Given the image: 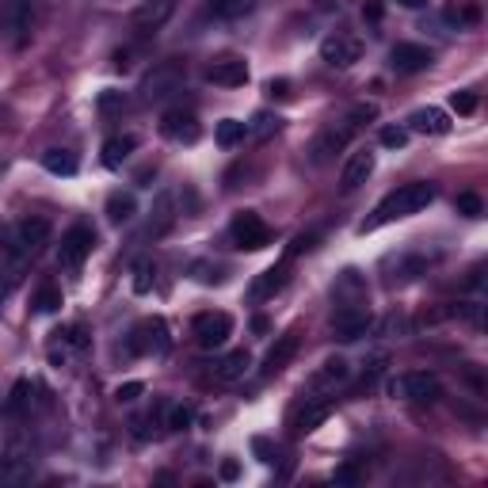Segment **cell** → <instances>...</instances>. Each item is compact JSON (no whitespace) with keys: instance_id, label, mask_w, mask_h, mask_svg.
Returning <instances> with one entry per match:
<instances>
[{"instance_id":"cell-15","label":"cell","mask_w":488,"mask_h":488,"mask_svg":"<svg viewBox=\"0 0 488 488\" xmlns=\"http://www.w3.org/2000/svg\"><path fill=\"white\" fill-rule=\"evenodd\" d=\"M321 57L328 65H336V69H348V65H355L358 57H363V42H358L355 35H328L324 42H321Z\"/></svg>"},{"instance_id":"cell-42","label":"cell","mask_w":488,"mask_h":488,"mask_svg":"<svg viewBox=\"0 0 488 488\" xmlns=\"http://www.w3.org/2000/svg\"><path fill=\"white\" fill-rule=\"evenodd\" d=\"M450 107L458 114H473V111H477V96H473V92H454L450 96Z\"/></svg>"},{"instance_id":"cell-47","label":"cell","mask_w":488,"mask_h":488,"mask_svg":"<svg viewBox=\"0 0 488 488\" xmlns=\"http://www.w3.org/2000/svg\"><path fill=\"white\" fill-rule=\"evenodd\" d=\"M240 477V466L237 462H222V481H237Z\"/></svg>"},{"instance_id":"cell-24","label":"cell","mask_w":488,"mask_h":488,"mask_svg":"<svg viewBox=\"0 0 488 488\" xmlns=\"http://www.w3.org/2000/svg\"><path fill=\"white\" fill-rule=\"evenodd\" d=\"M176 225V195L161 191L153 203V218H149V237H164L168 229Z\"/></svg>"},{"instance_id":"cell-22","label":"cell","mask_w":488,"mask_h":488,"mask_svg":"<svg viewBox=\"0 0 488 488\" xmlns=\"http://www.w3.org/2000/svg\"><path fill=\"white\" fill-rule=\"evenodd\" d=\"M351 378V366H348V358H324L321 370L313 374V390H321V393H336V385H343Z\"/></svg>"},{"instance_id":"cell-21","label":"cell","mask_w":488,"mask_h":488,"mask_svg":"<svg viewBox=\"0 0 488 488\" xmlns=\"http://www.w3.org/2000/svg\"><path fill=\"white\" fill-rule=\"evenodd\" d=\"M286 279H290V260H282V264H275V267H267V271H260V275L252 279V286H248V298L252 301H267V298H275L282 286H286Z\"/></svg>"},{"instance_id":"cell-3","label":"cell","mask_w":488,"mask_h":488,"mask_svg":"<svg viewBox=\"0 0 488 488\" xmlns=\"http://www.w3.org/2000/svg\"><path fill=\"white\" fill-rule=\"evenodd\" d=\"M31 23H35L31 0H0V27H4V38L16 50H23L31 42Z\"/></svg>"},{"instance_id":"cell-45","label":"cell","mask_w":488,"mask_h":488,"mask_svg":"<svg viewBox=\"0 0 488 488\" xmlns=\"http://www.w3.org/2000/svg\"><path fill=\"white\" fill-rule=\"evenodd\" d=\"M141 393H146V385L141 382H122L119 390H114V400H138Z\"/></svg>"},{"instance_id":"cell-7","label":"cell","mask_w":488,"mask_h":488,"mask_svg":"<svg viewBox=\"0 0 488 488\" xmlns=\"http://www.w3.org/2000/svg\"><path fill=\"white\" fill-rule=\"evenodd\" d=\"M385 393H390L393 400H416V405H432V400H439V378L435 374H397L390 378V385H385Z\"/></svg>"},{"instance_id":"cell-36","label":"cell","mask_w":488,"mask_h":488,"mask_svg":"<svg viewBox=\"0 0 488 488\" xmlns=\"http://www.w3.org/2000/svg\"><path fill=\"white\" fill-rule=\"evenodd\" d=\"M279 122H282L279 114H267V111H260V114H256V119L248 122V138H260V141H264L267 134H275V130H279Z\"/></svg>"},{"instance_id":"cell-34","label":"cell","mask_w":488,"mask_h":488,"mask_svg":"<svg viewBox=\"0 0 488 488\" xmlns=\"http://www.w3.org/2000/svg\"><path fill=\"white\" fill-rule=\"evenodd\" d=\"M27 405H31V382H16V385H12V393H8L4 412L20 416V412H27Z\"/></svg>"},{"instance_id":"cell-6","label":"cell","mask_w":488,"mask_h":488,"mask_svg":"<svg viewBox=\"0 0 488 488\" xmlns=\"http://www.w3.org/2000/svg\"><path fill=\"white\" fill-rule=\"evenodd\" d=\"M355 130L358 126L351 122V119H343V122H332V126H324V130L309 141V149H306V156L313 164H328L336 153H343V146L355 138Z\"/></svg>"},{"instance_id":"cell-39","label":"cell","mask_w":488,"mask_h":488,"mask_svg":"<svg viewBox=\"0 0 488 488\" xmlns=\"http://www.w3.org/2000/svg\"><path fill=\"white\" fill-rule=\"evenodd\" d=\"M191 420H195L191 405H172V408H168V427H172V432H188Z\"/></svg>"},{"instance_id":"cell-8","label":"cell","mask_w":488,"mask_h":488,"mask_svg":"<svg viewBox=\"0 0 488 488\" xmlns=\"http://www.w3.org/2000/svg\"><path fill=\"white\" fill-rule=\"evenodd\" d=\"M229 237H233V244L244 252H260L271 244V229L264 225V218L256 210H240L233 218V225H229Z\"/></svg>"},{"instance_id":"cell-31","label":"cell","mask_w":488,"mask_h":488,"mask_svg":"<svg viewBox=\"0 0 488 488\" xmlns=\"http://www.w3.org/2000/svg\"><path fill=\"white\" fill-rule=\"evenodd\" d=\"M214 138H218L222 149H233V146H240V141L248 138V122H240V119H222L218 130H214Z\"/></svg>"},{"instance_id":"cell-12","label":"cell","mask_w":488,"mask_h":488,"mask_svg":"<svg viewBox=\"0 0 488 488\" xmlns=\"http://www.w3.org/2000/svg\"><path fill=\"white\" fill-rule=\"evenodd\" d=\"M176 4H180V0H141V4L130 12V27L138 35L149 38V35L161 31L172 16H176Z\"/></svg>"},{"instance_id":"cell-4","label":"cell","mask_w":488,"mask_h":488,"mask_svg":"<svg viewBox=\"0 0 488 488\" xmlns=\"http://www.w3.org/2000/svg\"><path fill=\"white\" fill-rule=\"evenodd\" d=\"M183 77H188V65H183V62H161L146 80H141L138 92H141L146 104H161V99H168L172 92H180Z\"/></svg>"},{"instance_id":"cell-27","label":"cell","mask_w":488,"mask_h":488,"mask_svg":"<svg viewBox=\"0 0 488 488\" xmlns=\"http://www.w3.org/2000/svg\"><path fill=\"white\" fill-rule=\"evenodd\" d=\"M332 301H366V282H363V275L358 271H343V275L336 279V286H332Z\"/></svg>"},{"instance_id":"cell-2","label":"cell","mask_w":488,"mask_h":488,"mask_svg":"<svg viewBox=\"0 0 488 488\" xmlns=\"http://www.w3.org/2000/svg\"><path fill=\"white\" fill-rule=\"evenodd\" d=\"M336 412V393H301V400L290 408V420H286V427H290V435H309L317 432V427L328 420V416Z\"/></svg>"},{"instance_id":"cell-18","label":"cell","mask_w":488,"mask_h":488,"mask_svg":"<svg viewBox=\"0 0 488 488\" xmlns=\"http://www.w3.org/2000/svg\"><path fill=\"white\" fill-rule=\"evenodd\" d=\"M427 267H432V256H420V252L397 256V260L385 267V271H390V275H385V286H408L420 275H427Z\"/></svg>"},{"instance_id":"cell-49","label":"cell","mask_w":488,"mask_h":488,"mask_svg":"<svg viewBox=\"0 0 488 488\" xmlns=\"http://www.w3.org/2000/svg\"><path fill=\"white\" fill-rule=\"evenodd\" d=\"M363 12H366V16H370V20H382V4H366Z\"/></svg>"},{"instance_id":"cell-26","label":"cell","mask_w":488,"mask_h":488,"mask_svg":"<svg viewBox=\"0 0 488 488\" xmlns=\"http://www.w3.org/2000/svg\"><path fill=\"white\" fill-rule=\"evenodd\" d=\"M294 351H298V332L279 336V340H275V348H271V351L264 355V374H267V378H271V374H279V370L294 358Z\"/></svg>"},{"instance_id":"cell-50","label":"cell","mask_w":488,"mask_h":488,"mask_svg":"<svg viewBox=\"0 0 488 488\" xmlns=\"http://www.w3.org/2000/svg\"><path fill=\"white\" fill-rule=\"evenodd\" d=\"M397 4H405V8H424L427 0H397Z\"/></svg>"},{"instance_id":"cell-11","label":"cell","mask_w":488,"mask_h":488,"mask_svg":"<svg viewBox=\"0 0 488 488\" xmlns=\"http://www.w3.org/2000/svg\"><path fill=\"white\" fill-rule=\"evenodd\" d=\"M191 332H195V343H198V348L214 351V348H222V343L233 336V317H229V313H222V309L198 313L195 324H191Z\"/></svg>"},{"instance_id":"cell-48","label":"cell","mask_w":488,"mask_h":488,"mask_svg":"<svg viewBox=\"0 0 488 488\" xmlns=\"http://www.w3.org/2000/svg\"><path fill=\"white\" fill-rule=\"evenodd\" d=\"M358 477V473H355V466H343L340 473H336V481H343V484H348V481H355Z\"/></svg>"},{"instance_id":"cell-35","label":"cell","mask_w":488,"mask_h":488,"mask_svg":"<svg viewBox=\"0 0 488 488\" xmlns=\"http://www.w3.org/2000/svg\"><path fill=\"white\" fill-rule=\"evenodd\" d=\"M31 306H35V313H57V309H62V290L50 286V282L38 286V294H35Z\"/></svg>"},{"instance_id":"cell-16","label":"cell","mask_w":488,"mask_h":488,"mask_svg":"<svg viewBox=\"0 0 488 488\" xmlns=\"http://www.w3.org/2000/svg\"><path fill=\"white\" fill-rule=\"evenodd\" d=\"M206 80L218 84V88H240L244 80H248V62L244 57H214V62L206 65Z\"/></svg>"},{"instance_id":"cell-38","label":"cell","mask_w":488,"mask_h":488,"mask_svg":"<svg viewBox=\"0 0 488 488\" xmlns=\"http://www.w3.org/2000/svg\"><path fill=\"white\" fill-rule=\"evenodd\" d=\"M153 279H156L153 260H138L134 264V294H149L153 290Z\"/></svg>"},{"instance_id":"cell-20","label":"cell","mask_w":488,"mask_h":488,"mask_svg":"<svg viewBox=\"0 0 488 488\" xmlns=\"http://www.w3.org/2000/svg\"><path fill=\"white\" fill-rule=\"evenodd\" d=\"M390 65L397 73H424V69L432 65V50L420 46V42H397L390 54Z\"/></svg>"},{"instance_id":"cell-43","label":"cell","mask_w":488,"mask_h":488,"mask_svg":"<svg viewBox=\"0 0 488 488\" xmlns=\"http://www.w3.org/2000/svg\"><path fill=\"white\" fill-rule=\"evenodd\" d=\"M119 107H126V96L122 92H114V88H107V92H99V111H119Z\"/></svg>"},{"instance_id":"cell-13","label":"cell","mask_w":488,"mask_h":488,"mask_svg":"<svg viewBox=\"0 0 488 488\" xmlns=\"http://www.w3.org/2000/svg\"><path fill=\"white\" fill-rule=\"evenodd\" d=\"M84 348H88V336H84L80 324H73V328H57V332H50L46 358H50V366H69Z\"/></svg>"},{"instance_id":"cell-17","label":"cell","mask_w":488,"mask_h":488,"mask_svg":"<svg viewBox=\"0 0 488 488\" xmlns=\"http://www.w3.org/2000/svg\"><path fill=\"white\" fill-rule=\"evenodd\" d=\"M161 134L168 141H180V146H195V141L203 138V126H198L191 111H168L161 119Z\"/></svg>"},{"instance_id":"cell-37","label":"cell","mask_w":488,"mask_h":488,"mask_svg":"<svg viewBox=\"0 0 488 488\" xmlns=\"http://www.w3.org/2000/svg\"><path fill=\"white\" fill-rule=\"evenodd\" d=\"M454 210L462 214V218H481V214H484V203H481L477 191H462V195L454 198Z\"/></svg>"},{"instance_id":"cell-29","label":"cell","mask_w":488,"mask_h":488,"mask_svg":"<svg viewBox=\"0 0 488 488\" xmlns=\"http://www.w3.org/2000/svg\"><path fill=\"white\" fill-rule=\"evenodd\" d=\"M138 149V138H130V134H119V138H107L104 141V164L107 168H122V161L130 156Z\"/></svg>"},{"instance_id":"cell-44","label":"cell","mask_w":488,"mask_h":488,"mask_svg":"<svg viewBox=\"0 0 488 488\" xmlns=\"http://www.w3.org/2000/svg\"><path fill=\"white\" fill-rule=\"evenodd\" d=\"M313 244H317V233H301V237H294V244H290V252H286V260H294V256H301V252H309Z\"/></svg>"},{"instance_id":"cell-25","label":"cell","mask_w":488,"mask_h":488,"mask_svg":"<svg viewBox=\"0 0 488 488\" xmlns=\"http://www.w3.org/2000/svg\"><path fill=\"white\" fill-rule=\"evenodd\" d=\"M248 366H252V355L248 351H229L225 358H218V363H214V378H218V382H240L244 374H248Z\"/></svg>"},{"instance_id":"cell-28","label":"cell","mask_w":488,"mask_h":488,"mask_svg":"<svg viewBox=\"0 0 488 488\" xmlns=\"http://www.w3.org/2000/svg\"><path fill=\"white\" fill-rule=\"evenodd\" d=\"M42 168L54 172V176H77L80 161H77L73 149H46L42 153Z\"/></svg>"},{"instance_id":"cell-1","label":"cell","mask_w":488,"mask_h":488,"mask_svg":"<svg viewBox=\"0 0 488 488\" xmlns=\"http://www.w3.org/2000/svg\"><path fill=\"white\" fill-rule=\"evenodd\" d=\"M435 203V183L427 180H416V183H400L397 191H390L374 206V214L358 225V233H374V229L390 225V222H400V218H412V214H420L424 206Z\"/></svg>"},{"instance_id":"cell-19","label":"cell","mask_w":488,"mask_h":488,"mask_svg":"<svg viewBox=\"0 0 488 488\" xmlns=\"http://www.w3.org/2000/svg\"><path fill=\"white\" fill-rule=\"evenodd\" d=\"M370 172H374V153H370V149L351 153L348 164H343V172H340V191H343V195L358 191V188H363V183L370 180Z\"/></svg>"},{"instance_id":"cell-5","label":"cell","mask_w":488,"mask_h":488,"mask_svg":"<svg viewBox=\"0 0 488 488\" xmlns=\"http://www.w3.org/2000/svg\"><path fill=\"white\" fill-rule=\"evenodd\" d=\"M370 324H374V317H370V306L366 301H336L332 309V332L336 340H358L370 332Z\"/></svg>"},{"instance_id":"cell-32","label":"cell","mask_w":488,"mask_h":488,"mask_svg":"<svg viewBox=\"0 0 488 488\" xmlns=\"http://www.w3.org/2000/svg\"><path fill=\"white\" fill-rule=\"evenodd\" d=\"M256 8V0H210V12L218 20H240Z\"/></svg>"},{"instance_id":"cell-40","label":"cell","mask_w":488,"mask_h":488,"mask_svg":"<svg viewBox=\"0 0 488 488\" xmlns=\"http://www.w3.org/2000/svg\"><path fill=\"white\" fill-rule=\"evenodd\" d=\"M382 146L385 149H405L408 146V130H405V126H385V130H382Z\"/></svg>"},{"instance_id":"cell-23","label":"cell","mask_w":488,"mask_h":488,"mask_svg":"<svg viewBox=\"0 0 488 488\" xmlns=\"http://www.w3.org/2000/svg\"><path fill=\"white\" fill-rule=\"evenodd\" d=\"M408 130H416V134H450V119H447V111H439V107H420V111H412Z\"/></svg>"},{"instance_id":"cell-46","label":"cell","mask_w":488,"mask_h":488,"mask_svg":"<svg viewBox=\"0 0 488 488\" xmlns=\"http://www.w3.org/2000/svg\"><path fill=\"white\" fill-rule=\"evenodd\" d=\"M267 96H275V99H286V96H290V80H267Z\"/></svg>"},{"instance_id":"cell-30","label":"cell","mask_w":488,"mask_h":488,"mask_svg":"<svg viewBox=\"0 0 488 488\" xmlns=\"http://www.w3.org/2000/svg\"><path fill=\"white\" fill-rule=\"evenodd\" d=\"M138 214V203H134V195L130 191H114L107 198V222L111 225H126Z\"/></svg>"},{"instance_id":"cell-14","label":"cell","mask_w":488,"mask_h":488,"mask_svg":"<svg viewBox=\"0 0 488 488\" xmlns=\"http://www.w3.org/2000/svg\"><path fill=\"white\" fill-rule=\"evenodd\" d=\"M92 248H96V233H92V229H88V225H73V229H69V233L62 237L57 260H62V267L77 271V267L92 256Z\"/></svg>"},{"instance_id":"cell-41","label":"cell","mask_w":488,"mask_h":488,"mask_svg":"<svg viewBox=\"0 0 488 488\" xmlns=\"http://www.w3.org/2000/svg\"><path fill=\"white\" fill-rule=\"evenodd\" d=\"M252 454L260 458L264 466H271V462H275V458H279V450L271 447V439H264V435H256V439H252Z\"/></svg>"},{"instance_id":"cell-9","label":"cell","mask_w":488,"mask_h":488,"mask_svg":"<svg viewBox=\"0 0 488 488\" xmlns=\"http://www.w3.org/2000/svg\"><path fill=\"white\" fill-rule=\"evenodd\" d=\"M46 240H50V222H46V218H38V214H31V218H23L16 229H12L8 252L16 256V260H23V256H35Z\"/></svg>"},{"instance_id":"cell-33","label":"cell","mask_w":488,"mask_h":488,"mask_svg":"<svg viewBox=\"0 0 488 488\" xmlns=\"http://www.w3.org/2000/svg\"><path fill=\"white\" fill-rule=\"evenodd\" d=\"M191 279L203 282V286H222L225 282V267L210 264V260H198V264H191Z\"/></svg>"},{"instance_id":"cell-10","label":"cell","mask_w":488,"mask_h":488,"mask_svg":"<svg viewBox=\"0 0 488 488\" xmlns=\"http://www.w3.org/2000/svg\"><path fill=\"white\" fill-rule=\"evenodd\" d=\"M172 348V336H168V324L161 317H149V321H141L130 340H126V351L130 355H164Z\"/></svg>"}]
</instances>
